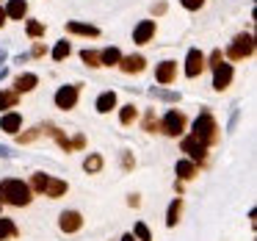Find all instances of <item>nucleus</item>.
<instances>
[{"mask_svg": "<svg viewBox=\"0 0 257 241\" xmlns=\"http://www.w3.org/2000/svg\"><path fill=\"white\" fill-rule=\"evenodd\" d=\"M0 202L14 205V208L28 205V202H31V186L23 183V180H17V178L0 180Z\"/></svg>", "mask_w": 257, "mask_h": 241, "instance_id": "nucleus-1", "label": "nucleus"}, {"mask_svg": "<svg viewBox=\"0 0 257 241\" xmlns=\"http://www.w3.org/2000/svg\"><path fill=\"white\" fill-rule=\"evenodd\" d=\"M194 139H199L202 144H216L218 141V125H216V119L210 117V114H199V117L194 119Z\"/></svg>", "mask_w": 257, "mask_h": 241, "instance_id": "nucleus-2", "label": "nucleus"}, {"mask_svg": "<svg viewBox=\"0 0 257 241\" xmlns=\"http://www.w3.org/2000/svg\"><path fill=\"white\" fill-rule=\"evenodd\" d=\"M254 53V36L251 34H238L232 39V45L227 47V56L232 61H240V58H249Z\"/></svg>", "mask_w": 257, "mask_h": 241, "instance_id": "nucleus-3", "label": "nucleus"}, {"mask_svg": "<svg viewBox=\"0 0 257 241\" xmlns=\"http://www.w3.org/2000/svg\"><path fill=\"white\" fill-rule=\"evenodd\" d=\"M158 130H163V133L172 136V139L183 136V130H185V114L183 111H169L166 117L158 122Z\"/></svg>", "mask_w": 257, "mask_h": 241, "instance_id": "nucleus-4", "label": "nucleus"}, {"mask_svg": "<svg viewBox=\"0 0 257 241\" xmlns=\"http://www.w3.org/2000/svg\"><path fill=\"white\" fill-rule=\"evenodd\" d=\"M180 147H183V152L188 155V161H194V164H202L207 158V144H202L199 139H194V136H185Z\"/></svg>", "mask_w": 257, "mask_h": 241, "instance_id": "nucleus-5", "label": "nucleus"}, {"mask_svg": "<svg viewBox=\"0 0 257 241\" xmlns=\"http://www.w3.org/2000/svg\"><path fill=\"white\" fill-rule=\"evenodd\" d=\"M56 106L64 108V111L78 106V86H61V89L56 92Z\"/></svg>", "mask_w": 257, "mask_h": 241, "instance_id": "nucleus-6", "label": "nucleus"}, {"mask_svg": "<svg viewBox=\"0 0 257 241\" xmlns=\"http://www.w3.org/2000/svg\"><path fill=\"white\" fill-rule=\"evenodd\" d=\"M58 227H61L64 233H78V230L83 227V216H80L78 211H64L61 216H58Z\"/></svg>", "mask_w": 257, "mask_h": 241, "instance_id": "nucleus-7", "label": "nucleus"}, {"mask_svg": "<svg viewBox=\"0 0 257 241\" xmlns=\"http://www.w3.org/2000/svg\"><path fill=\"white\" fill-rule=\"evenodd\" d=\"M116 67L122 69V72H127V75H139V72H144L147 58L144 56H122Z\"/></svg>", "mask_w": 257, "mask_h": 241, "instance_id": "nucleus-8", "label": "nucleus"}, {"mask_svg": "<svg viewBox=\"0 0 257 241\" xmlns=\"http://www.w3.org/2000/svg\"><path fill=\"white\" fill-rule=\"evenodd\" d=\"M229 84H232V64H221V67L213 69V89L224 92Z\"/></svg>", "mask_w": 257, "mask_h": 241, "instance_id": "nucleus-9", "label": "nucleus"}, {"mask_svg": "<svg viewBox=\"0 0 257 241\" xmlns=\"http://www.w3.org/2000/svg\"><path fill=\"white\" fill-rule=\"evenodd\" d=\"M202 69H205V56L194 47V50H188V56H185V75H188V78H196Z\"/></svg>", "mask_w": 257, "mask_h": 241, "instance_id": "nucleus-10", "label": "nucleus"}, {"mask_svg": "<svg viewBox=\"0 0 257 241\" xmlns=\"http://www.w3.org/2000/svg\"><path fill=\"white\" fill-rule=\"evenodd\" d=\"M152 36H155V20H144V23L136 25V31H133L136 45H147V42H152Z\"/></svg>", "mask_w": 257, "mask_h": 241, "instance_id": "nucleus-11", "label": "nucleus"}, {"mask_svg": "<svg viewBox=\"0 0 257 241\" xmlns=\"http://www.w3.org/2000/svg\"><path fill=\"white\" fill-rule=\"evenodd\" d=\"M174 78H177V64H174V61H161V64H158V69H155V81H158V84L169 86Z\"/></svg>", "mask_w": 257, "mask_h": 241, "instance_id": "nucleus-12", "label": "nucleus"}, {"mask_svg": "<svg viewBox=\"0 0 257 241\" xmlns=\"http://www.w3.org/2000/svg\"><path fill=\"white\" fill-rule=\"evenodd\" d=\"M23 128V117H20L17 111H6L3 114V117H0V130H3V133H17V130Z\"/></svg>", "mask_w": 257, "mask_h": 241, "instance_id": "nucleus-13", "label": "nucleus"}, {"mask_svg": "<svg viewBox=\"0 0 257 241\" xmlns=\"http://www.w3.org/2000/svg\"><path fill=\"white\" fill-rule=\"evenodd\" d=\"M3 12H6V20H23L28 14V3L25 0H9V6Z\"/></svg>", "mask_w": 257, "mask_h": 241, "instance_id": "nucleus-14", "label": "nucleus"}, {"mask_svg": "<svg viewBox=\"0 0 257 241\" xmlns=\"http://www.w3.org/2000/svg\"><path fill=\"white\" fill-rule=\"evenodd\" d=\"M36 84H39V78H36L34 72H25V75H20V78L14 81V92H17V95H23V92H34Z\"/></svg>", "mask_w": 257, "mask_h": 241, "instance_id": "nucleus-15", "label": "nucleus"}, {"mask_svg": "<svg viewBox=\"0 0 257 241\" xmlns=\"http://www.w3.org/2000/svg\"><path fill=\"white\" fill-rule=\"evenodd\" d=\"M67 31L69 34H78V36H100V28H94V25L89 23H67Z\"/></svg>", "mask_w": 257, "mask_h": 241, "instance_id": "nucleus-16", "label": "nucleus"}, {"mask_svg": "<svg viewBox=\"0 0 257 241\" xmlns=\"http://www.w3.org/2000/svg\"><path fill=\"white\" fill-rule=\"evenodd\" d=\"M67 189H69V186L64 183V180L50 178V183H47V189H45V197H50V200H58V197L67 194Z\"/></svg>", "mask_w": 257, "mask_h": 241, "instance_id": "nucleus-17", "label": "nucleus"}, {"mask_svg": "<svg viewBox=\"0 0 257 241\" xmlns=\"http://www.w3.org/2000/svg\"><path fill=\"white\" fill-rule=\"evenodd\" d=\"M97 111L100 114H108V111H113V108H116V95H113V92H102L100 97H97Z\"/></svg>", "mask_w": 257, "mask_h": 241, "instance_id": "nucleus-18", "label": "nucleus"}, {"mask_svg": "<svg viewBox=\"0 0 257 241\" xmlns=\"http://www.w3.org/2000/svg\"><path fill=\"white\" fill-rule=\"evenodd\" d=\"M174 172H177V178L180 180H191V178H196V164L194 161H177V167H174Z\"/></svg>", "mask_w": 257, "mask_h": 241, "instance_id": "nucleus-19", "label": "nucleus"}, {"mask_svg": "<svg viewBox=\"0 0 257 241\" xmlns=\"http://www.w3.org/2000/svg\"><path fill=\"white\" fill-rule=\"evenodd\" d=\"M119 58H122L119 47H105V50L100 53V67H116Z\"/></svg>", "mask_w": 257, "mask_h": 241, "instance_id": "nucleus-20", "label": "nucleus"}, {"mask_svg": "<svg viewBox=\"0 0 257 241\" xmlns=\"http://www.w3.org/2000/svg\"><path fill=\"white\" fill-rule=\"evenodd\" d=\"M17 100H20V95L14 89H0V108H3V111L17 108Z\"/></svg>", "mask_w": 257, "mask_h": 241, "instance_id": "nucleus-21", "label": "nucleus"}, {"mask_svg": "<svg viewBox=\"0 0 257 241\" xmlns=\"http://www.w3.org/2000/svg\"><path fill=\"white\" fill-rule=\"evenodd\" d=\"M180 213H183V200L177 197V200L169 205V211H166V224H169V227H174V224L180 222Z\"/></svg>", "mask_w": 257, "mask_h": 241, "instance_id": "nucleus-22", "label": "nucleus"}, {"mask_svg": "<svg viewBox=\"0 0 257 241\" xmlns=\"http://www.w3.org/2000/svg\"><path fill=\"white\" fill-rule=\"evenodd\" d=\"M83 169H86L89 175H97V172H100V169H102V155H100V152H91V155L83 161Z\"/></svg>", "mask_w": 257, "mask_h": 241, "instance_id": "nucleus-23", "label": "nucleus"}, {"mask_svg": "<svg viewBox=\"0 0 257 241\" xmlns=\"http://www.w3.org/2000/svg\"><path fill=\"white\" fill-rule=\"evenodd\" d=\"M14 235H17V224H14L12 219H0V241L14 238Z\"/></svg>", "mask_w": 257, "mask_h": 241, "instance_id": "nucleus-24", "label": "nucleus"}, {"mask_svg": "<svg viewBox=\"0 0 257 241\" xmlns=\"http://www.w3.org/2000/svg\"><path fill=\"white\" fill-rule=\"evenodd\" d=\"M47 183H50V175H45V172H36V175H34V180H31V189H34V191H39V194H45Z\"/></svg>", "mask_w": 257, "mask_h": 241, "instance_id": "nucleus-25", "label": "nucleus"}, {"mask_svg": "<svg viewBox=\"0 0 257 241\" xmlns=\"http://www.w3.org/2000/svg\"><path fill=\"white\" fill-rule=\"evenodd\" d=\"M136 117H139V111H136L133 103H130V106H122V111H119V122H122V125L136 122Z\"/></svg>", "mask_w": 257, "mask_h": 241, "instance_id": "nucleus-26", "label": "nucleus"}, {"mask_svg": "<svg viewBox=\"0 0 257 241\" xmlns=\"http://www.w3.org/2000/svg\"><path fill=\"white\" fill-rule=\"evenodd\" d=\"M133 238H136V241H152L150 227H147L144 222H136V224H133Z\"/></svg>", "mask_w": 257, "mask_h": 241, "instance_id": "nucleus-27", "label": "nucleus"}, {"mask_svg": "<svg viewBox=\"0 0 257 241\" xmlns=\"http://www.w3.org/2000/svg\"><path fill=\"white\" fill-rule=\"evenodd\" d=\"M69 53H72V45H69L67 39H64V42H58V45L53 47V58H56V61H64V58H67Z\"/></svg>", "mask_w": 257, "mask_h": 241, "instance_id": "nucleus-28", "label": "nucleus"}, {"mask_svg": "<svg viewBox=\"0 0 257 241\" xmlns=\"http://www.w3.org/2000/svg\"><path fill=\"white\" fill-rule=\"evenodd\" d=\"M25 31H28V36H31V39H39V36H45V25H42L39 20H28Z\"/></svg>", "mask_w": 257, "mask_h": 241, "instance_id": "nucleus-29", "label": "nucleus"}, {"mask_svg": "<svg viewBox=\"0 0 257 241\" xmlns=\"http://www.w3.org/2000/svg\"><path fill=\"white\" fill-rule=\"evenodd\" d=\"M80 58H83V64H89V67H100V53L97 50H83Z\"/></svg>", "mask_w": 257, "mask_h": 241, "instance_id": "nucleus-30", "label": "nucleus"}, {"mask_svg": "<svg viewBox=\"0 0 257 241\" xmlns=\"http://www.w3.org/2000/svg\"><path fill=\"white\" fill-rule=\"evenodd\" d=\"M144 130H147V133H155V130H158L155 111H147V117H144Z\"/></svg>", "mask_w": 257, "mask_h": 241, "instance_id": "nucleus-31", "label": "nucleus"}, {"mask_svg": "<svg viewBox=\"0 0 257 241\" xmlns=\"http://www.w3.org/2000/svg\"><path fill=\"white\" fill-rule=\"evenodd\" d=\"M205 61H210V64H207L210 69L221 67V64H224V56H221V50H213V53H210V58H205Z\"/></svg>", "mask_w": 257, "mask_h": 241, "instance_id": "nucleus-32", "label": "nucleus"}, {"mask_svg": "<svg viewBox=\"0 0 257 241\" xmlns=\"http://www.w3.org/2000/svg\"><path fill=\"white\" fill-rule=\"evenodd\" d=\"M183 3V9H188V12H199L202 6H205V0H180Z\"/></svg>", "mask_w": 257, "mask_h": 241, "instance_id": "nucleus-33", "label": "nucleus"}, {"mask_svg": "<svg viewBox=\"0 0 257 241\" xmlns=\"http://www.w3.org/2000/svg\"><path fill=\"white\" fill-rule=\"evenodd\" d=\"M45 53H47V47L42 45V42H36V45H34V53H31V56H36V58H39V56H45Z\"/></svg>", "mask_w": 257, "mask_h": 241, "instance_id": "nucleus-34", "label": "nucleus"}, {"mask_svg": "<svg viewBox=\"0 0 257 241\" xmlns=\"http://www.w3.org/2000/svg\"><path fill=\"white\" fill-rule=\"evenodd\" d=\"M152 95H158V97H166V100H177V95H172V92H163V89H152Z\"/></svg>", "mask_w": 257, "mask_h": 241, "instance_id": "nucleus-35", "label": "nucleus"}, {"mask_svg": "<svg viewBox=\"0 0 257 241\" xmlns=\"http://www.w3.org/2000/svg\"><path fill=\"white\" fill-rule=\"evenodd\" d=\"M36 136H39V130H28V133H23V136H20V141L25 144V141H34Z\"/></svg>", "mask_w": 257, "mask_h": 241, "instance_id": "nucleus-36", "label": "nucleus"}, {"mask_svg": "<svg viewBox=\"0 0 257 241\" xmlns=\"http://www.w3.org/2000/svg\"><path fill=\"white\" fill-rule=\"evenodd\" d=\"M3 25H6V12L0 9V28H3Z\"/></svg>", "mask_w": 257, "mask_h": 241, "instance_id": "nucleus-37", "label": "nucleus"}, {"mask_svg": "<svg viewBox=\"0 0 257 241\" xmlns=\"http://www.w3.org/2000/svg\"><path fill=\"white\" fill-rule=\"evenodd\" d=\"M122 241H136V238H133V233H124V235H122Z\"/></svg>", "mask_w": 257, "mask_h": 241, "instance_id": "nucleus-38", "label": "nucleus"}, {"mask_svg": "<svg viewBox=\"0 0 257 241\" xmlns=\"http://www.w3.org/2000/svg\"><path fill=\"white\" fill-rule=\"evenodd\" d=\"M0 205H3V202H0Z\"/></svg>", "mask_w": 257, "mask_h": 241, "instance_id": "nucleus-39", "label": "nucleus"}]
</instances>
